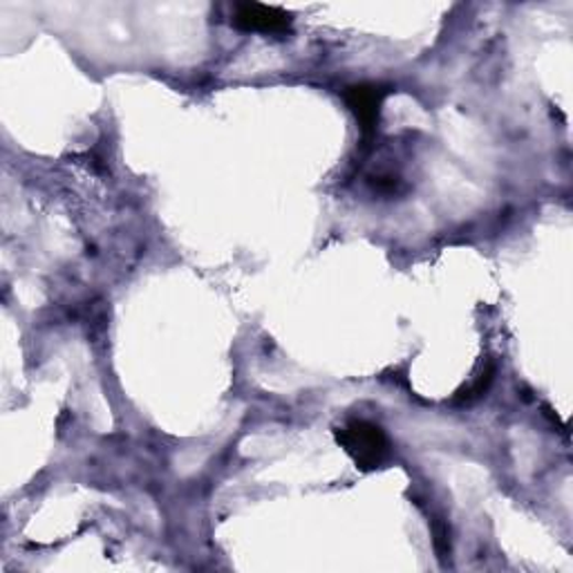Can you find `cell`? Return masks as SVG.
Wrapping results in <instances>:
<instances>
[{
  "label": "cell",
  "instance_id": "cell-1",
  "mask_svg": "<svg viewBox=\"0 0 573 573\" xmlns=\"http://www.w3.org/2000/svg\"><path fill=\"white\" fill-rule=\"evenodd\" d=\"M337 439L361 470L379 468L390 455L388 435L376 424L365 420H354L339 428Z\"/></svg>",
  "mask_w": 573,
  "mask_h": 573
},
{
  "label": "cell",
  "instance_id": "cell-2",
  "mask_svg": "<svg viewBox=\"0 0 573 573\" xmlns=\"http://www.w3.org/2000/svg\"><path fill=\"white\" fill-rule=\"evenodd\" d=\"M231 23L242 30V32H258V34H269V36H283L291 32V14L272 8V6H261V3H240L233 10Z\"/></svg>",
  "mask_w": 573,
  "mask_h": 573
},
{
  "label": "cell",
  "instance_id": "cell-3",
  "mask_svg": "<svg viewBox=\"0 0 573 573\" xmlns=\"http://www.w3.org/2000/svg\"><path fill=\"white\" fill-rule=\"evenodd\" d=\"M385 93L388 91H383L381 86H374V84L350 86L343 93V99H346L348 108L354 113V117H357L365 137H372L376 132V124H379V115H381Z\"/></svg>",
  "mask_w": 573,
  "mask_h": 573
},
{
  "label": "cell",
  "instance_id": "cell-4",
  "mask_svg": "<svg viewBox=\"0 0 573 573\" xmlns=\"http://www.w3.org/2000/svg\"><path fill=\"white\" fill-rule=\"evenodd\" d=\"M494 374H496V370L494 368H488L486 372H481L479 376H477V381L468 388V392L466 394H461V399H466V401H473V399H477V396H481L486 390H488V385L494 383Z\"/></svg>",
  "mask_w": 573,
  "mask_h": 573
}]
</instances>
